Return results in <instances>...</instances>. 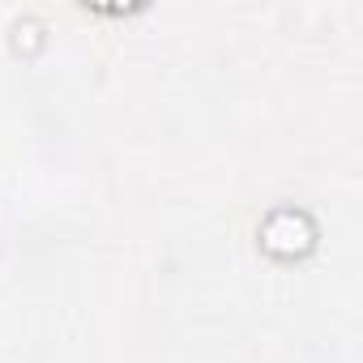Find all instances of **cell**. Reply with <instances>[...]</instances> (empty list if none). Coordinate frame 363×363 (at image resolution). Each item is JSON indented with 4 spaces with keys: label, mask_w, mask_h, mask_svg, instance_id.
Instances as JSON below:
<instances>
[{
    "label": "cell",
    "mask_w": 363,
    "mask_h": 363,
    "mask_svg": "<svg viewBox=\"0 0 363 363\" xmlns=\"http://www.w3.org/2000/svg\"><path fill=\"white\" fill-rule=\"evenodd\" d=\"M257 244L274 261H303L316 248V223L303 210H295V206H278V210H269L261 218Z\"/></svg>",
    "instance_id": "6da1fadb"
}]
</instances>
